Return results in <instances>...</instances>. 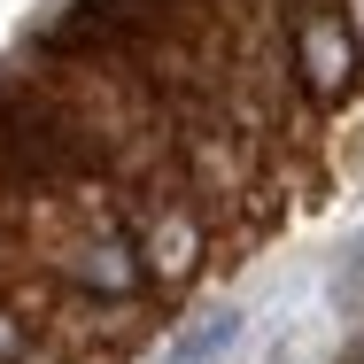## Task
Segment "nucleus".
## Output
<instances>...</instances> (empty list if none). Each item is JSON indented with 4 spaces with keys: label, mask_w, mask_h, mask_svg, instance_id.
<instances>
[{
    "label": "nucleus",
    "mask_w": 364,
    "mask_h": 364,
    "mask_svg": "<svg viewBox=\"0 0 364 364\" xmlns=\"http://www.w3.org/2000/svg\"><path fill=\"white\" fill-rule=\"evenodd\" d=\"M240 341H248V310L240 302H210V310L186 318V333L171 341L163 364H225V357H240Z\"/></svg>",
    "instance_id": "nucleus-2"
},
{
    "label": "nucleus",
    "mask_w": 364,
    "mask_h": 364,
    "mask_svg": "<svg viewBox=\"0 0 364 364\" xmlns=\"http://www.w3.org/2000/svg\"><path fill=\"white\" fill-rule=\"evenodd\" d=\"M294 55H302V77H310V93H341L349 70H357V31L333 16V8H302L294 16Z\"/></svg>",
    "instance_id": "nucleus-1"
},
{
    "label": "nucleus",
    "mask_w": 364,
    "mask_h": 364,
    "mask_svg": "<svg viewBox=\"0 0 364 364\" xmlns=\"http://www.w3.org/2000/svg\"><path fill=\"white\" fill-rule=\"evenodd\" d=\"M357 364H364V349H357Z\"/></svg>",
    "instance_id": "nucleus-8"
},
{
    "label": "nucleus",
    "mask_w": 364,
    "mask_h": 364,
    "mask_svg": "<svg viewBox=\"0 0 364 364\" xmlns=\"http://www.w3.org/2000/svg\"><path fill=\"white\" fill-rule=\"evenodd\" d=\"M294 8H326V0H294Z\"/></svg>",
    "instance_id": "nucleus-7"
},
{
    "label": "nucleus",
    "mask_w": 364,
    "mask_h": 364,
    "mask_svg": "<svg viewBox=\"0 0 364 364\" xmlns=\"http://www.w3.org/2000/svg\"><path fill=\"white\" fill-rule=\"evenodd\" d=\"M264 364H294V349H287V341H279V349H272V357H264Z\"/></svg>",
    "instance_id": "nucleus-6"
},
{
    "label": "nucleus",
    "mask_w": 364,
    "mask_h": 364,
    "mask_svg": "<svg viewBox=\"0 0 364 364\" xmlns=\"http://www.w3.org/2000/svg\"><path fill=\"white\" fill-rule=\"evenodd\" d=\"M349 31H357V39H364V0H349Z\"/></svg>",
    "instance_id": "nucleus-5"
},
{
    "label": "nucleus",
    "mask_w": 364,
    "mask_h": 364,
    "mask_svg": "<svg viewBox=\"0 0 364 364\" xmlns=\"http://www.w3.org/2000/svg\"><path fill=\"white\" fill-rule=\"evenodd\" d=\"M186 264H194V225L163 218L155 225V272H186Z\"/></svg>",
    "instance_id": "nucleus-4"
},
{
    "label": "nucleus",
    "mask_w": 364,
    "mask_h": 364,
    "mask_svg": "<svg viewBox=\"0 0 364 364\" xmlns=\"http://www.w3.org/2000/svg\"><path fill=\"white\" fill-rule=\"evenodd\" d=\"M326 302L333 310H364V232H349L341 256L326 264Z\"/></svg>",
    "instance_id": "nucleus-3"
}]
</instances>
